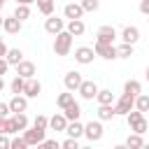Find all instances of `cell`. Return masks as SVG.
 <instances>
[{"mask_svg": "<svg viewBox=\"0 0 149 149\" xmlns=\"http://www.w3.org/2000/svg\"><path fill=\"white\" fill-rule=\"evenodd\" d=\"M35 0H16V5H33Z\"/></svg>", "mask_w": 149, "mask_h": 149, "instance_id": "obj_44", "label": "cell"}, {"mask_svg": "<svg viewBox=\"0 0 149 149\" xmlns=\"http://www.w3.org/2000/svg\"><path fill=\"white\" fill-rule=\"evenodd\" d=\"M23 86H26V79L23 77H14L12 79V84H9V88H12V93H23Z\"/></svg>", "mask_w": 149, "mask_h": 149, "instance_id": "obj_33", "label": "cell"}, {"mask_svg": "<svg viewBox=\"0 0 149 149\" xmlns=\"http://www.w3.org/2000/svg\"><path fill=\"white\" fill-rule=\"evenodd\" d=\"M98 119L100 121H112L114 116H116V112H114V102L112 105H98Z\"/></svg>", "mask_w": 149, "mask_h": 149, "instance_id": "obj_22", "label": "cell"}, {"mask_svg": "<svg viewBox=\"0 0 149 149\" xmlns=\"http://www.w3.org/2000/svg\"><path fill=\"white\" fill-rule=\"evenodd\" d=\"M26 147H28V142L23 137H12L9 140V149H26Z\"/></svg>", "mask_w": 149, "mask_h": 149, "instance_id": "obj_36", "label": "cell"}, {"mask_svg": "<svg viewBox=\"0 0 149 149\" xmlns=\"http://www.w3.org/2000/svg\"><path fill=\"white\" fill-rule=\"evenodd\" d=\"M81 81H84V79H81V74H79V72H74V70L65 72V77H63V84H65V88H68V91H72V93H74V91L81 86Z\"/></svg>", "mask_w": 149, "mask_h": 149, "instance_id": "obj_12", "label": "cell"}, {"mask_svg": "<svg viewBox=\"0 0 149 149\" xmlns=\"http://www.w3.org/2000/svg\"><path fill=\"white\" fill-rule=\"evenodd\" d=\"M0 149H9V135L0 133Z\"/></svg>", "mask_w": 149, "mask_h": 149, "instance_id": "obj_39", "label": "cell"}, {"mask_svg": "<svg viewBox=\"0 0 149 149\" xmlns=\"http://www.w3.org/2000/svg\"><path fill=\"white\" fill-rule=\"evenodd\" d=\"M65 126H68V119H65L63 112L49 116V128H51V130H56V133H65Z\"/></svg>", "mask_w": 149, "mask_h": 149, "instance_id": "obj_19", "label": "cell"}, {"mask_svg": "<svg viewBox=\"0 0 149 149\" xmlns=\"http://www.w3.org/2000/svg\"><path fill=\"white\" fill-rule=\"evenodd\" d=\"M119 35H116V30H114V26H100L98 28V33H95V42H107V44H114V40H116Z\"/></svg>", "mask_w": 149, "mask_h": 149, "instance_id": "obj_8", "label": "cell"}, {"mask_svg": "<svg viewBox=\"0 0 149 149\" xmlns=\"http://www.w3.org/2000/svg\"><path fill=\"white\" fill-rule=\"evenodd\" d=\"M12 109H9V102H0V116H9Z\"/></svg>", "mask_w": 149, "mask_h": 149, "instance_id": "obj_40", "label": "cell"}, {"mask_svg": "<svg viewBox=\"0 0 149 149\" xmlns=\"http://www.w3.org/2000/svg\"><path fill=\"white\" fill-rule=\"evenodd\" d=\"M135 109H140V112H149V95H147V93L135 95Z\"/></svg>", "mask_w": 149, "mask_h": 149, "instance_id": "obj_31", "label": "cell"}, {"mask_svg": "<svg viewBox=\"0 0 149 149\" xmlns=\"http://www.w3.org/2000/svg\"><path fill=\"white\" fill-rule=\"evenodd\" d=\"M0 28H2V16H0Z\"/></svg>", "mask_w": 149, "mask_h": 149, "instance_id": "obj_48", "label": "cell"}, {"mask_svg": "<svg viewBox=\"0 0 149 149\" xmlns=\"http://www.w3.org/2000/svg\"><path fill=\"white\" fill-rule=\"evenodd\" d=\"M40 147H44V149H58L61 142H58V140H47V137H44V140L40 142Z\"/></svg>", "mask_w": 149, "mask_h": 149, "instance_id": "obj_38", "label": "cell"}, {"mask_svg": "<svg viewBox=\"0 0 149 149\" xmlns=\"http://www.w3.org/2000/svg\"><path fill=\"white\" fill-rule=\"evenodd\" d=\"M9 109H12V114L14 112H26L28 109V98L23 93H14V98L9 100Z\"/></svg>", "mask_w": 149, "mask_h": 149, "instance_id": "obj_18", "label": "cell"}, {"mask_svg": "<svg viewBox=\"0 0 149 149\" xmlns=\"http://www.w3.org/2000/svg\"><path fill=\"white\" fill-rule=\"evenodd\" d=\"M147 21H149V19H147Z\"/></svg>", "mask_w": 149, "mask_h": 149, "instance_id": "obj_50", "label": "cell"}, {"mask_svg": "<svg viewBox=\"0 0 149 149\" xmlns=\"http://www.w3.org/2000/svg\"><path fill=\"white\" fill-rule=\"evenodd\" d=\"M63 114H65V119H68V121H74V119H79V116H81V105H79L77 100H72L68 107H63Z\"/></svg>", "mask_w": 149, "mask_h": 149, "instance_id": "obj_21", "label": "cell"}, {"mask_svg": "<svg viewBox=\"0 0 149 149\" xmlns=\"http://www.w3.org/2000/svg\"><path fill=\"white\" fill-rule=\"evenodd\" d=\"M144 77H147V81H149V65H147V72H144Z\"/></svg>", "mask_w": 149, "mask_h": 149, "instance_id": "obj_46", "label": "cell"}, {"mask_svg": "<svg viewBox=\"0 0 149 149\" xmlns=\"http://www.w3.org/2000/svg\"><path fill=\"white\" fill-rule=\"evenodd\" d=\"M35 5H37V12L42 16H51L56 9V0H35Z\"/></svg>", "mask_w": 149, "mask_h": 149, "instance_id": "obj_23", "label": "cell"}, {"mask_svg": "<svg viewBox=\"0 0 149 149\" xmlns=\"http://www.w3.org/2000/svg\"><path fill=\"white\" fill-rule=\"evenodd\" d=\"M123 93H130V95H140V93H142V84H140L137 79H128V81L123 84Z\"/></svg>", "mask_w": 149, "mask_h": 149, "instance_id": "obj_28", "label": "cell"}, {"mask_svg": "<svg viewBox=\"0 0 149 149\" xmlns=\"http://www.w3.org/2000/svg\"><path fill=\"white\" fill-rule=\"evenodd\" d=\"M44 30H47L49 35H58L61 30H65V21L51 14V16H47V21H44Z\"/></svg>", "mask_w": 149, "mask_h": 149, "instance_id": "obj_10", "label": "cell"}, {"mask_svg": "<svg viewBox=\"0 0 149 149\" xmlns=\"http://www.w3.org/2000/svg\"><path fill=\"white\" fill-rule=\"evenodd\" d=\"M102 135H105V128H102V121H100V119L84 123V137H86L88 142H100Z\"/></svg>", "mask_w": 149, "mask_h": 149, "instance_id": "obj_3", "label": "cell"}, {"mask_svg": "<svg viewBox=\"0 0 149 149\" xmlns=\"http://www.w3.org/2000/svg\"><path fill=\"white\" fill-rule=\"evenodd\" d=\"M44 135H47V130L44 128H26L23 130V140L28 142V147H40V142L44 140Z\"/></svg>", "mask_w": 149, "mask_h": 149, "instance_id": "obj_5", "label": "cell"}, {"mask_svg": "<svg viewBox=\"0 0 149 149\" xmlns=\"http://www.w3.org/2000/svg\"><path fill=\"white\" fill-rule=\"evenodd\" d=\"M93 51H95V56H100L105 61H114L116 58V47L114 44H107V42H95Z\"/></svg>", "mask_w": 149, "mask_h": 149, "instance_id": "obj_6", "label": "cell"}, {"mask_svg": "<svg viewBox=\"0 0 149 149\" xmlns=\"http://www.w3.org/2000/svg\"><path fill=\"white\" fill-rule=\"evenodd\" d=\"M121 42H128V44H137V40H140V28H135V26H126L123 30H121Z\"/></svg>", "mask_w": 149, "mask_h": 149, "instance_id": "obj_16", "label": "cell"}, {"mask_svg": "<svg viewBox=\"0 0 149 149\" xmlns=\"http://www.w3.org/2000/svg\"><path fill=\"white\" fill-rule=\"evenodd\" d=\"M93 58H95L93 47H77L74 49V61L79 65H88V63H93Z\"/></svg>", "mask_w": 149, "mask_h": 149, "instance_id": "obj_7", "label": "cell"}, {"mask_svg": "<svg viewBox=\"0 0 149 149\" xmlns=\"http://www.w3.org/2000/svg\"><path fill=\"white\" fill-rule=\"evenodd\" d=\"M140 12L144 16H149V0H140Z\"/></svg>", "mask_w": 149, "mask_h": 149, "instance_id": "obj_41", "label": "cell"}, {"mask_svg": "<svg viewBox=\"0 0 149 149\" xmlns=\"http://www.w3.org/2000/svg\"><path fill=\"white\" fill-rule=\"evenodd\" d=\"M33 126H35V128H44V130H49V116L37 114V116L33 119Z\"/></svg>", "mask_w": 149, "mask_h": 149, "instance_id": "obj_34", "label": "cell"}, {"mask_svg": "<svg viewBox=\"0 0 149 149\" xmlns=\"http://www.w3.org/2000/svg\"><path fill=\"white\" fill-rule=\"evenodd\" d=\"M79 5L84 7V12H98V7H100V0H81Z\"/></svg>", "mask_w": 149, "mask_h": 149, "instance_id": "obj_35", "label": "cell"}, {"mask_svg": "<svg viewBox=\"0 0 149 149\" xmlns=\"http://www.w3.org/2000/svg\"><path fill=\"white\" fill-rule=\"evenodd\" d=\"M7 49H9V47H7L5 42H0V58H5V56H7Z\"/></svg>", "mask_w": 149, "mask_h": 149, "instance_id": "obj_43", "label": "cell"}, {"mask_svg": "<svg viewBox=\"0 0 149 149\" xmlns=\"http://www.w3.org/2000/svg\"><path fill=\"white\" fill-rule=\"evenodd\" d=\"M7 70H9V63H7L5 58H0V77H2V74H7Z\"/></svg>", "mask_w": 149, "mask_h": 149, "instance_id": "obj_42", "label": "cell"}, {"mask_svg": "<svg viewBox=\"0 0 149 149\" xmlns=\"http://www.w3.org/2000/svg\"><path fill=\"white\" fill-rule=\"evenodd\" d=\"M65 30H68L72 37H81V35L86 33V26H84L81 19H70V21L65 23Z\"/></svg>", "mask_w": 149, "mask_h": 149, "instance_id": "obj_15", "label": "cell"}, {"mask_svg": "<svg viewBox=\"0 0 149 149\" xmlns=\"http://www.w3.org/2000/svg\"><path fill=\"white\" fill-rule=\"evenodd\" d=\"M72 100H74V93H72V91H68V88H65V93H61V95H58V98H56V105H58V107H61V109H63V107H68V105H70V102H72Z\"/></svg>", "mask_w": 149, "mask_h": 149, "instance_id": "obj_30", "label": "cell"}, {"mask_svg": "<svg viewBox=\"0 0 149 149\" xmlns=\"http://www.w3.org/2000/svg\"><path fill=\"white\" fill-rule=\"evenodd\" d=\"M5 61H7L9 65H19V63L23 61V51H21V49H7Z\"/></svg>", "mask_w": 149, "mask_h": 149, "instance_id": "obj_27", "label": "cell"}, {"mask_svg": "<svg viewBox=\"0 0 149 149\" xmlns=\"http://www.w3.org/2000/svg\"><path fill=\"white\" fill-rule=\"evenodd\" d=\"M14 16H16L19 21H26V19H30V5H16V9H14Z\"/></svg>", "mask_w": 149, "mask_h": 149, "instance_id": "obj_32", "label": "cell"}, {"mask_svg": "<svg viewBox=\"0 0 149 149\" xmlns=\"http://www.w3.org/2000/svg\"><path fill=\"white\" fill-rule=\"evenodd\" d=\"M65 133H68V137H84V123L79 121V119H74V121H68V126H65Z\"/></svg>", "mask_w": 149, "mask_h": 149, "instance_id": "obj_20", "label": "cell"}, {"mask_svg": "<svg viewBox=\"0 0 149 149\" xmlns=\"http://www.w3.org/2000/svg\"><path fill=\"white\" fill-rule=\"evenodd\" d=\"M133 107H135V95H130V93H121V98L114 102V112H116V116H126Z\"/></svg>", "mask_w": 149, "mask_h": 149, "instance_id": "obj_4", "label": "cell"}, {"mask_svg": "<svg viewBox=\"0 0 149 149\" xmlns=\"http://www.w3.org/2000/svg\"><path fill=\"white\" fill-rule=\"evenodd\" d=\"M5 2H7V0H0V7H2V5H5Z\"/></svg>", "mask_w": 149, "mask_h": 149, "instance_id": "obj_47", "label": "cell"}, {"mask_svg": "<svg viewBox=\"0 0 149 149\" xmlns=\"http://www.w3.org/2000/svg\"><path fill=\"white\" fill-rule=\"evenodd\" d=\"M21 26H23V21H19L14 14H12V16H2V30H5V33L16 35V33H21Z\"/></svg>", "mask_w": 149, "mask_h": 149, "instance_id": "obj_11", "label": "cell"}, {"mask_svg": "<svg viewBox=\"0 0 149 149\" xmlns=\"http://www.w3.org/2000/svg\"><path fill=\"white\" fill-rule=\"evenodd\" d=\"M12 119H14V126H16V133L19 130H26L30 123H28V116H26V112H14L12 114Z\"/></svg>", "mask_w": 149, "mask_h": 149, "instance_id": "obj_26", "label": "cell"}, {"mask_svg": "<svg viewBox=\"0 0 149 149\" xmlns=\"http://www.w3.org/2000/svg\"><path fill=\"white\" fill-rule=\"evenodd\" d=\"M0 42H2V37H0Z\"/></svg>", "mask_w": 149, "mask_h": 149, "instance_id": "obj_49", "label": "cell"}, {"mask_svg": "<svg viewBox=\"0 0 149 149\" xmlns=\"http://www.w3.org/2000/svg\"><path fill=\"white\" fill-rule=\"evenodd\" d=\"M61 147H63V149H79V140H77V137H68V140L61 142Z\"/></svg>", "mask_w": 149, "mask_h": 149, "instance_id": "obj_37", "label": "cell"}, {"mask_svg": "<svg viewBox=\"0 0 149 149\" xmlns=\"http://www.w3.org/2000/svg\"><path fill=\"white\" fill-rule=\"evenodd\" d=\"M86 12H84V7L79 5V2H68L65 7H63V16L70 21V19H81Z\"/></svg>", "mask_w": 149, "mask_h": 149, "instance_id": "obj_13", "label": "cell"}, {"mask_svg": "<svg viewBox=\"0 0 149 149\" xmlns=\"http://www.w3.org/2000/svg\"><path fill=\"white\" fill-rule=\"evenodd\" d=\"M95 100H98V105H112V102H114V93H112L109 88H98Z\"/></svg>", "mask_w": 149, "mask_h": 149, "instance_id": "obj_24", "label": "cell"}, {"mask_svg": "<svg viewBox=\"0 0 149 149\" xmlns=\"http://www.w3.org/2000/svg\"><path fill=\"white\" fill-rule=\"evenodd\" d=\"M126 121H128V128H130L133 133H140V135H144L147 128H149V123H147V119H144V112H140V109H135V107L126 114Z\"/></svg>", "mask_w": 149, "mask_h": 149, "instance_id": "obj_2", "label": "cell"}, {"mask_svg": "<svg viewBox=\"0 0 149 149\" xmlns=\"http://www.w3.org/2000/svg\"><path fill=\"white\" fill-rule=\"evenodd\" d=\"M126 147H130V149H140V147H144L142 135H140V133H130V135L126 137Z\"/></svg>", "mask_w": 149, "mask_h": 149, "instance_id": "obj_29", "label": "cell"}, {"mask_svg": "<svg viewBox=\"0 0 149 149\" xmlns=\"http://www.w3.org/2000/svg\"><path fill=\"white\" fill-rule=\"evenodd\" d=\"M72 35L68 30H61L58 35H54V54L56 56H70L72 51Z\"/></svg>", "mask_w": 149, "mask_h": 149, "instance_id": "obj_1", "label": "cell"}, {"mask_svg": "<svg viewBox=\"0 0 149 149\" xmlns=\"http://www.w3.org/2000/svg\"><path fill=\"white\" fill-rule=\"evenodd\" d=\"M77 93H79L84 100H93V98H95V93H98V84H95L93 79H84V81H81V86L77 88Z\"/></svg>", "mask_w": 149, "mask_h": 149, "instance_id": "obj_9", "label": "cell"}, {"mask_svg": "<svg viewBox=\"0 0 149 149\" xmlns=\"http://www.w3.org/2000/svg\"><path fill=\"white\" fill-rule=\"evenodd\" d=\"M16 68V74L19 77H23V79H30V77H35V63L33 61H21L19 65H14Z\"/></svg>", "mask_w": 149, "mask_h": 149, "instance_id": "obj_17", "label": "cell"}, {"mask_svg": "<svg viewBox=\"0 0 149 149\" xmlns=\"http://www.w3.org/2000/svg\"><path fill=\"white\" fill-rule=\"evenodd\" d=\"M42 93V84L35 79V77H30V79H26V86H23V95L30 100V98H37Z\"/></svg>", "mask_w": 149, "mask_h": 149, "instance_id": "obj_14", "label": "cell"}, {"mask_svg": "<svg viewBox=\"0 0 149 149\" xmlns=\"http://www.w3.org/2000/svg\"><path fill=\"white\" fill-rule=\"evenodd\" d=\"M2 88H5V79L0 77V91H2Z\"/></svg>", "mask_w": 149, "mask_h": 149, "instance_id": "obj_45", "label": "cell"}, {"mask_svg": "<svg viewBox=\"0 0 149 149\" xmlns=\"http://www.w3.org/2000/svg\"><path fill=\"white\" fill-rule=\"evenodd\" d=\"M135 54V44H128V42H121L116 47V58H130Z\"/></svg>", "mask_w": 149, "mask_h": 149, "instance_id": "obj_25", "label": "cell"}]
</instances>
